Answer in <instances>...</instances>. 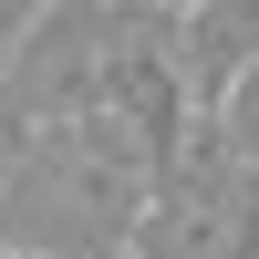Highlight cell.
I'll list each match as a JSON object with an SVG mask.
<instances>
[{
	"instance_id": "cell-1",
	"label": "cell",
	"mask_w": 259,
	"mask_h": 259,
	"mask_svg": "<svg viewBox=\"0 0 259 259\" xmlns=\"http://www.w3.org/2000/svg\"><path fill=\"white\" fill-rule=\"evenodd\" d=\"M145 197H156V145H135L114 114H62L0 187V239L52 259H114L135 249Z\"/></svg>"
},
{
	"instance_id": "cell-4",
	"label": "cell",
	"mask_w": 259,
	"mask_h": 259,
	"mask_svg": "<svg viewBox=\"0 0 259 259\" xmlns=\"http://www.w3.org/2000/svg\"><path fill=\"white\" fill-rule=\"evenodd\" d=\"M177 52H187V83L218 104L259 62V0H197V11H177Z\"/></svg>"
},
{
	"instance_id": "cell-7",
	"label": "cell",
	"mask_w": 259,
	"mask_h": 259,
	"mask_svg": "<svg viewBox=\"0 0 259 259\" xmlns=\"http://www.w3.org/2000/svg\"><path fill=\"white\" fill-rule=\"evenodd\" d=\"M41 11H52V0H0V41H21V31H31Z\"/></svg>"
},
{
	"instance_id": "cell-3",
	"label": "cell",
	"mask_w": 259,
	"mask_h": 259,
	"mask_svg": "<svg viewBox=\"0 0 259 259\" xmlns=\"http://www.w3.org/2000/svg\"><path fill=\"white\" fill-rule=\"evenodd\" d=\"M156 21H166V0H52L21 41H0V83H11L41 124L94 114L104 83H114V62H124V41L156 31Z\"/></svg>"
},
{
	"instance_id": "cell-5",
	"label": "cell",
	"mask_w": 259,
	"mask_h": 259,
	"mask_svg": "<svg viewBox=\"0 0 259 259\" xmlns=\"http://www.w3.org/2000/svg\"><path fill=\"white\" fill-rule=\"evenodd\" d=\"M218 124H228V145H239V156L259 166V62H249V73L218 94Z\"/></svg>"
},
{
	"instance_id": "cell-9",
	"label": "cell",
	"mask_w": 259,
	"mask_h": 259,
	"mask_svg": "<svg viewBox=\"0 0 259 259\" xmlns=\"http://www.w3.org/2000/svg\"><path fill=\"white\" fill-rule=\"evenodd\" d=\"M166 11H197V0H166Z\"/></svg>"
},
{
	"instance_id": "cell-8",
	"label": "cell",
	"mask_w": 259,
	"mask_h": 259,
	"mask_svg": "<svg viewBox=\"0 0 259 259\" xmlns=\"http://www.w3.org/2000/svg\"><path fill=\"white\" fill-rule=\"evenodd\" d=\"M0 259H52V249H0ZM114 259H135V249H114Z\"/></svg>"
},
{
	"instance_id": "cell-6",
	"label": "cell",
	"mask_w": 259,
	"mask_h": 259,
	"mask_svg": "<svg viewBox=\"0 0 259 259\" xmlns=\"http://www.w3.org/2000/svg\"><path fill=\"white\" fill-rule=\"evenodd\" d=\"M31 135H41V114L0 83V187H11V166H21V156H31Z\"/></svg>"
},
{
	"instance_id": "cell-10",
	"label": "cell",
	"mask_w": 259,
	"mask_h": 259,
	"mask_svg": "<svg viewBox=\"0 0 259 259\" xmlns=\"http://www.w3.org/2000/svg\"><path fill=\"white\" fill-rule=\"evenodd\" d=\"M0 249H11V239H0Z\"/></svg>"
},
{
	"instance_id": "cell-2",
	"label": "cell",
	"mask_w": 259,
	"mask_h": 259,
	"mask_svg": "<svg viewBox=\"0 0 259 259\" xmlns=\"http://www.w3.org/2000/svg\"><path fill=\"white\" fill-rule=\"evenodd\" d=\"M135 259H259V166L228 145L218 104L166 145L156 197L135 218Z\"/></svg>"
}]
</instances>
